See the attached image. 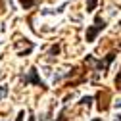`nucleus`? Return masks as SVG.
<instances>
[{
  "instance_id": "f257e3e1",
  "label": "nucleus",
  "mask_w": 121,
  "mask_h": 121,
  "mask_svg": "<svg viewBox=\"0 0 121 121\" xmlns=\"http://www.w3.org/2000/svg\"><path fill=\"white\" fill-rule=\"evenodd\" d=\"M104 27H106V21L98 16L96 19H94V25H90L88 29H86V42H94V39H96V35L100 33V31H104Z\"/></svg>"
},
{
  "instance_id": "f03ea898",
  "label": "nucleus",
  "mask_w": 121,
  "mask_h": 121,
  "mask_svg": "<svg viewBox=\"0 0 121 121\" xmlns=\"http://www.w3.org/2000/svg\"><path fill=\"white\" fill-rule=\"evenodd\" d=\"M21 81L25 83V85H29V83H33V85H37V86H42V88H46V85H44L42 81H40V77L37 75V69L33 67V69H29L23 77H21Z\"/></svg>"
},
{
  "instance_id": "7ed1b4c3",
  "label": "nucleus",
  "mask_w": 121,
  "mask_h": 121,
  "mask_svg": "<svg viewBox=\"0 0 121 121\" xmlns=\"http://www.w3.org/2000/svg\"><path fill=\"white\" fill-rule=\"evenodd\" d=\"M98 112H106V110H108V100H110V94L108 92H98Z\"/></svg>"
},
{
  "instance_id": "20e7f679",
  "label": "nucleus",
  "mask_w": 121,
  "mask_h": 121,
  "mask_svg": "<svg viewBox=\"0 0 121 121\" xmlns=\"http://www.w3.org/2000/svg\"><path fill=\"white\" fill-rule=\"evenodd\" d=\"M35 4H39V0H21V6H23L25 10H29V8L35 6Z\"/></svg>"
},
{
  "instance_id": "39448f33",
  "label": "nucleus",
  "mask_w": 121,
  "mask_h": 121,
  "mask_svg": "<svg viewBox=\"0 0 121 121\" xmlns=\"http://www.w3.org/2000/svg\"><path fill=\"white\" fill-rule=\"evenodd\" d=\"M96 2H98V0H86V12H94Z\"/></svg>"
},
{
  "instance_id": "423d86ee",
  "label": "nucleus",
  "mask_w": 121,
  "mask_h": 121,
  "mask_svg": "<svg viewBox=\"0 0 121 121\" xmlns=\"http://www.w3.org/2000/svg\"><path fill=\"white\" fill-rule=\"evenodd\" d=\"M23 117H25V112L21 110V112L17 113V117H16V121H23Z\"/></svg>"
},
{
  "instance_id": "0eeeda50",
  "label": "nucleus",
  "mask_w": 121,
  "mask_h": 121,
  "mask_svg": "<svg viewBox=\"0 0 121 121\" xmlns=\"http://www.w3.org/2000/svg\"><path fill=\"white\" fill-rule=\"evenodd\" d=\"M115 85L121 88V73H117V77H115Z\"/></svg>"
},
{
  "instance_id": "6e6552de",
  "label": "nucleus",
  "mask_w": 121,
  "mask_h": 121,
  "mask_svg": "<svg viewBox=\"0 0 121 121\" xmlns=\"http://www.w3.org/2000/svg\"><path fill=\"white\" fill-rule=\"evenodd\" d=\"M2 94H4V88H0V98H2Z\"/></svg>"
},
{
  "instance_id": "1a4fd4ad",
  "label": "nucleus",
  "mask_w": 121,
  "mask_h": 121,
  "mask_svg": "<svg viewBox=\"0 0 121 121\" xmlns=\"http://www.w3.org/2000/svg\"><path fill=\"white\" fill-rule=\"evenodd\" d=\"M115 121H121V115H117V117H115Z\"/></svg>"
},
{
  "instance_id": "9d476101",
  "label": "nucleus",
  "mask_w": 121,
  "mask_h": 121,
  "mask_svg": "<svg viewBox=\"0 0 121 121\" xmlns=\"http://www.w3.org/2000/svg\"><path fill=\"white\" fill-rule=\"evenodd\" d=\"M29 121H35V117H29Z\"/></svg>"
},
{
  "instance_id": "9b49d317",
  "label": "nucleus",
  "mask_w": 121,
  "mask_h": 121,
  "mask_svg": "<svg viewBox=\"0 0 121 121\" xmlns=\"http://www.w3.org/2000/svg\"><path fill=\"white\" fill-rule=\"evenodd\" d=\"M119 25H121V21H119Z\"/></svg>"
}]
</instances>
